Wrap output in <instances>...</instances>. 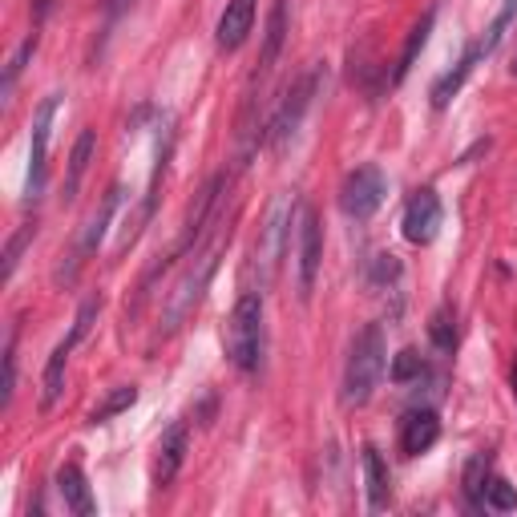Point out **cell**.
I'll return each instance as SVG.
<instances>
[{
  "instance_id": "1",
  "label": "cell",
  "mask_w": 517,
  "mask_h": 517,
  "mask_svg": "<svg viewBox=\"0 0 517 517\" xmlns=\"http://www.w3.org/2000/svg\"><path fill=\"white\" fill-rule=\"evenodd\" d=\"M388 368V340H384V328L380 324H368L356 340H352V352H348V364H344V404L348 408H360L372 400L380 376Z\"/></svg>"
},
{
  "instance_id": "2",
  "label": "cell",
  "mask_w": 517,
  "mask_h": 517,
  "mask_svg": "<svg viewBox=\"0 0 517 517\" xmlns=\"http://www.w3.org/2000/svg\"><path fill=\"white\" fill-rule=\"evenodd\" d=\"M295 219H299V198L279 190L267 206V219L259 227V239H255V267H259V279L263 287L275 283V271H279V259L291 251V235H295Z\"/></svg>"
},
{
  "instance_id": "3",
  "label": "cell",
  "mask_w": 517,
  "mask_h": 517,
  "mask_svg": "<svg viewBox=\"0 0 517 517\" xmlns=\"http://www.w3.org/2000/svg\"><path fill=\"white\" fill-rule=\"evenodd\" d=\"M223 348H227V360L239 372L259 368V360H263V295L259 291H243L239 303L231 307Z\"/></svg>"
},
{
  "instance_id": "4",
  "label": "cell",
  "mask_w": 517,
  "mask_h": 517,
  "mask_svg": "<svg viewBox=\"0 0 517 517\" xmlns=\"http://www.w3.org/2000/svg\"><path fill=\"white\" fill-rule=\"evenodd\" d=\"M219 251L223 243L215 239L211 247H202L194 251V263L182 271V279L174 283V291L166 295V312H162V336H174L190 316H194V307L202 299V291L211 287V275L219 271Z\"/></svg>"
},
{
  "instance_id": "5",
  "label": "cell",
  "mask_w": 517,
  "mask_h": 517,
  "mask_svg": "<svg viewBox=\"0 0 517 517\" xmlns=\"http://www.w3.org/2000/svg\"><path fill=\"white\" fill-rule=\"evenodd\" d=\"M295 275H299V299L307 303L316 291V275H320V263H324V227H320V215L312 211L307 202H299V219H295Z\"/></svg>"
},
{
  "instance_id": "6",
  "label": "cell",
  "mask_w": 517,
  "mask_h": 517,
  "mask_svg": "<svg viewBox=\"0 0 517 517\" xmlns=\"http://www.w3.org/2000/svg\"><path fill=\"white\" fill-rule=\"evenodd\" d=\"M384 194H388L384 170L380 166H356L340 186V211L356 223H368L384 206Z\"/></svg>"
},
{
  "instance_id": "7",
  "label": "cell",
  "mask_w": 517,
  "mask_h": 517,
  "mask_svg": "<svg viewBox=\"0 0 517 517\" xmlns=\"http://www.w3.org/2000/svg\"><path fill=\"white\" fill-rule=\"evenodd\" d=\"M312 97H316V69H312V73H303V77L287 89L283 106L275 110V118H271V126H267V134H263V142H267L271 150H283V146L299 134L303 114L312 110Z\"/></svg>"
},
{
  "instance_id": "8",
  "label": "cell",
  "mask_w": 517,
  "mask_h": 517,
  "mask_svg": "<svg viewBox=\"0 0 517 517\" xmlns=\"http://www.w3.org/2000/svg\"><path fill=\"white\" fill-rule=\"evenodd\" d=\"M61 110V93H49L37 114H33V142H29V178H25V202H37L45 190V170H49V138H53V118Z\"/></svg>"
},
{
  "instance_id": "9",
  "label": "cell",
  "mask_w": 517,
  "mask_h": 517,
  "mask_svg": "<svg viewBox=\"0 0 517 517\" xmlns=\"http://www.w3.org/2000/svg\"><path fill=\"white\" fill-rule=\"evenodd\" d=\"M441 223H445V211H441L437 190H429V186H425V190H417V194L408 198L404 219H400V227H404V239H408V243L429 247V243L437 239Z\"/></svg>"
},
{
  "instance_id": "10",
  "label": "cell",
  "mask_w": 517,
  "mask_h": 517,
  "mask_svg": "<svg viewBox=\"0 0 517 517\" xmlns=\"http://www.w3.org/2000/svg\"><path fill=\"white\" fill-rule=\"evenodd\" d=\"M223 186H227V174H215L211 182H206V186L198 190L194 206L186 211V223H182V239H178L174 255H186V251H194V247H198L202 231L215 223V206H219V190H223Z\"/></svg>"
},
{
  "instance_id": "11",
  "label": "cell",
  "mask_w": 517,
  "mask_h": 517,
  "mask_svg": "<svg viewBox=\"0 0 517 517\" xmlns=\"http://www.w3.org/2000/svg\"><path fill=\"white\" fill-rule=\"evenodd\" d=\"M118 202H122V186H110L106 198H101V206L89 215V223H85L77 247H73V263H69V271L61 275L65 283H73V275H77V267L85 263V255H93V251L101 247V239H106V231H110V219H114V211H118Z\"/></svg>"
},
{
  "instance_id": "12",
  "label": "cell",
  "mask_w": 517,
  "mask_h": 517,
  "mask_svg": "<svg viewBox=\"0 0 517 517\" xmlns=\"http://www.w3.org/2000/svg\"><path fill=\"white\" fill-rule=\"evenodd\" d=\"M441 441V421L433 408H408L400 421V453L404 457H421Z\"/></svg>"
},
{
  "instance_id": "13",
  "label": "cell",
  "mask_w": 517,
  "mask_h": 517,
  "mask_svg": "<svg viewBox=\"0 0 517 517\" xmlns=\"http://www.w3.org/2000/svg\"><path fill=\"white\" fill-rule=\"evenodd\" d=\"M186 449H190V429H186L182 421H174V425L162 433L158 453H154V485H158V489H166V485L178 477V469H182V461H186Z\"/></svg>"
},
{
  "instance_id": "14",
  "label": "cell",
  "mask_w": 517,
  "mask_h": 517,
  "mask_svg": "<svg viewBox=\"0 0 517 517\" xmlns=\"http://www.w3.org/2000/svg\"><path fill=\"white\" fill-rule=\"evenodd\" d=\"M251 29H255V0H227L219 29H215V41H219V49L235 53L251 37Z\"/></svg>"
},
{
  "instance_id": "15",
  "label": "cell",
  "mask_w": 517,
  "mask_h": 517,
  "mask_svg": "<svg viewBox=\"0 0 517 517\" xmlns=\"http://www.w3.org/2000/svg\"><path fill=\"white\" fill-rule=\"evenodd\" d=\"M57 493H61V501H65L69 513H77V517H93V513H97V501H93V493H89V481H85L81 465L65 461V465L57 469Z\"/></svg>"
},
{
  "instance_id": "16",
  "label": "cell",
  "mask_w": 517,
  "mask_h": 517,
  "mask_svg": "<svg viewBox=\"0 0 517 517\" xmlns=\"http://www.w3.org/2000/svg\"><path fill=\"white\" fill-rule=\"evenodd\" d=\"M360 465H364L368 509H388V501H392V477H388V465H384L380 449H376V445H364V453H360Z\"/></svg>"
},
{
  "instance_id": "17",
  "label": "cell",
  "mask_w": 517,
  "mask_h": 517,
  "mask_svg": "<svg viewBox=\"0 0 517 517\" xmlns=\"http://www.w3.org/2000/svg\"><path fill=\"white\" fill-rule=\"evenodd\" d=\"M477 61H481V53H477V45H469V49H465V57H461L449 73H441V77H437V85H433V110H445L449 101L461 93V85L469 81V73H473V65H477Z\"/></svg>"
},
{
  "instance_id": "18",
  "label": "cell",
  "mask_w": 517,
  "mask_h": 517,
  "mask_svg": "<svg viewBox=\"0 0 517 517\" xmlns=\"http://www.w3.org/2000/svg\"><path fill=\"white\" fill-rule=\"evenodd\" d=\"M93 150H97V134H93V130H81L77 142H73V150H69V174H65V194H61L65 202L77 198L81 178H85V170H89V162H93Z\"/></svg>"
},
{
  "instance_id": "19",
  "label": "cell",
  "mask_w": 517,
  "mask_h": 517,
  "mask_svg": "<svg viewBox=\"0 0 517 517\" xmlns=\"http://www.w3.org/2000/svg\"><path fill=\"white\" fill-rule=\"evenodd\" d=\"M69 344L61 340L57 348H53V356H49V364H45V376H41V412H49L57 400H61V392H65V364H69Z\"/></svg>"
},
{
  "instance_id": "20",
  "label": "cell",
  "mask_w": 517,
  "mask_h": 517,
  "mask_svg": "<svg viewBox=\"0 0 517 517\" xmlns=\"http://www.w3.org/2000/svg\"><path fill=\"white\" fill-rule=\"evenodd\" d=\"M283 41H287V0H275L271 5V17H267V33H263V57H259V73H267L279 53H283Z\"/></svg>"
},
{
  "instance_id": "21",
  "label": "cell",
  "mask_w": 517,
  "mask_h": 517,
  "mask_svg": "<svg viewBox=\"0 0 517 517\" xmlns=\"http://www.w3.org/2000/svg\"><path fill=\"white\" fill-rule=\"evenodd\" d=\"M433 21H437V13L429 9L425 17H421V25L408 33V41H404V53H400V61H396V69H392V77H388V85H400L404 77H408V69H412V61H417V53L429 45V33H433Z\"/></svg>"
},
{
  "instance_id": "22",
  "label": "cell",
  "mask_w": 517,
  "mask_h": 517,
  "mask_svg": "<svg viewBox=\"0 0 517 517\" xmlns=\"http://www.w3.org/2000/svg\"><path fill=\"white\" fill-rule=\"evenodd\" d=\"M429 340H433V348H437L441 356H449V352L457 348V316H453L449 303H441L437 312L429 316Z\"/></svg>"
},
{
  "instance_id": "23",
  "label": "cell",
  "mask_w": 517,
  "mask_h": 517,
  "mask_svg": "<svg viewBox=\"0 0 517 517\" xmlns=\"http://www.w3.org/2000/svg\"><path fill=\"white\" fill-rule=\"evenodd\" d=\"M37 45H41V37H37V29L17 45V53L9 57V65H5V85H0V97H13V89H17V81H21V73H25V65L33 61V53H37Z\"/></svg>"
},
{
  "instance_id": "24",
  "label": "cell",
  "mask_w": 517,
  "mask_h": 517,
  "mask_svg": "<svg viewBox=\"0 0 517 517\" xmlns=\"http://www.w3.org/2000/svg\"><path fill=\"white\" fill-rule=\"evenodd\" d=\"M134 400H138V388L134 384H118L106 400H101L93 412H89V425H106V421H114L118 412H126V408H134Z\"/></svg>"
},
{
  "instance_id": "25",
  "label": "cell",
  "mask_w": 517,
  "mask_h": 517,
  "mask_svg": "<svg viewBox=\"0 0 517 517\" xmlns=\"http://www.w3.org/2000/svg\"><path fill=\"white\" fill-rule=\"evenodd\" d=\"M485 489H489V457L477 453V457L465 465V497H469L473 509L485 505Z\"/></svg>"
},
{
  "instance_id": "26",
  "label": "cell",
  "mask_w": 517,
  "mask_h": 517,
  "mask_svg": "<svg viewBox=\"0 0 517 517\" xmlns=\"http://www.w3.org/2000/svg\"><path fill=\"white\" fill-rule=\"evenodd\" d=\"M513 21H517V0H501V13L493 17V25L485 29V37L477 41V53H481V57H489V53L501 45V37H505V29H509Z\"/></svg>"
},
{
  "instance_id": "27",
  "label": "cell",
  "mask_w": 517,
  "mask_h": 517,
  "mask_svg": "<svg viewBox=\"0 0 517 517\" xmlns=\"http://www.w3.org/2000/svg\"><path fill=\"white\" fill-rule=\"evenodd\" d=\"M33 239H37V223H21L17 235H13L9 247H5V271H0V283H13L17 263H21V255H25V247H29Z\"/></svg>"
},
{
  "instance_id": "28",
  "label": "cell",
  "mask_w": 517,
  "mask_h": 517,
  "mask_svg": "<svg viewBox=\"0 0 517 517\" xmlns=\"http://www.w3.org/2000/svg\"><path fill=\"white\" fill-rule=\"evenodd\" d=\"M101 316V295H89L81 307H77V316H73V328H69V336H65V344L69 348H77L85 336H89V328H93V320Z\"/></svg>"
},
{
  "instance_id": "29",
  "label": "cell",
  "mask_w": 517,
  "mask_h": 517,
  "mask_svg": "<svg viewBox=\"0 0 517 517\" xmlns=\"http://www.w3.org/2000/svg\"><path fill=\"white\" fill-rule=\"evenodd\" d=\"M485 505L497 509V513H513V509H517V485H509L505 477H489Z\"/></svg>"
},
{
  "instance_id": "30",
  "label": "cell",
  "mask_w": 517,
  "mask_h": 517,
  "mask_svg": "<svg viewBox=\"0 0 517 517\" xmlns=\"http://www.w3.org/2000/svg\"><path fill=\"white\" fill-rule=\"evenodd\" d=\"M388 376L396 380V384H408V380H417V376H425V360L412 352V348H404L396 360H392V368H388Z\"/></svg>"
},
{
  "instance_id": "31",
  "label": "cell",
  "mask_w": 517,
  "mask_h": 517,
  "mask_svg": "<svg viewBox=\"0 0 517 517\" xmlns=\"http://www.w3.org/2000/svg\"><path fill=\"white\" fill-rule=\"evenodd\" d=\"M13 392H17V328H9L5 340V396H0V408L13 404Z\"/></svg>"
},
{
  "instance_id": "32",
  "label": "cell",
  "mask_w": 517,
  "mask_h": 517,
  "mask_svg": "<svg viewBox=\"0 0 517 517\" xmlns=\"http://www.w3.org/2000/svg\"><path fill=\"white\" fill-rule=\"evenodd\" d=\"M130 0H101V13H106V25H114L122 13H126Z\"/></svg>"
},
{
  "instance_id": "33",
  "label": "cell",
  "mask_w": 517,
  "mask_h": 517,
  "mask_svg": "<svg viewBox=\"0 0 517 517\" xmlns=\"http://www.w3.org/2000/svg\"><path fill=\"white\" fill-rule=\"evenodd\" d=\"M509 73H513V77H517V61H513V65H509Z\"/></svg>"
},
{
  "instance_id": "34",
  "label": "cell",
  "mask_w": 517,
  "mask_h": 517,
  "mask_svg": "<svg viewBox=\"0 0 517 517\" xmlns=\"http://www.w3.org/2000/svg\"><path fill=\"white\" fill-rule=\"evenodd\" d=\"M513 392H517V372H513Z\"/></svg>"
}]
</instances>
